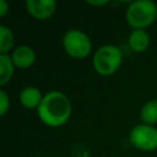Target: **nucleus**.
Segmentation results:
<instances>
[{
  "label": "nucleus",
  "instance_id": "1",
  "mask_svg": "<svg viewBox=\"0 0 157 157\" xmlns=\"http://www.w3.org/2000/svg\"><path fill=\"white\" fill-rule=\"evenodd\" d=\"M39 119L48 126L64 125L71 115V103L66 94L59 91L48 92L37 108Z\"/></svg>",
  "mask_w": 157,
  "mask_h": 157
},
{
  "label": "nucleus",
  "instance_id": "2",
  "mask_svg": "<svg viewBox=\"0 0 157 157\" xmlns=\"http://www.w3.org/2000/svg\"><path fill=\"white\" fill-rule=\"evenodd\" d=\"M128 23L135 29H144L152 25L157 17V5L151 0L130 2L125 13Z\"/></svg>",
  "mask_w": 157,
  "mask_h": 157
},
{
  "label": "nucleus",
  "instance_id": "3",
  "mask_svg": "<svg viewBox=\"0 0 157 157\" xmlns=\"http://www.w3.org/2000/svg\"><path fill=\"white\" fill-rule=\"evenodd\" d=\"M123 54L121 50L112 44L101 47L93 56V67L101 75H112L114 74L121 64Z\"/></svg>",
  "mask_w": 157,
  "mask_h": 157
},
{
  "label": "nucleus",
  "instance_id": "4",
  "mask_svg": "<svg viewBox=\"0 0 157 157\" xmlns=\"http://www.w3.org/2000/svg\"><path fill=\"white\" fill-rule=\"evenodd\" d=\"M63 47L65 52L75 59L86 58L92 49V44L88 36L80 29L67 31L63 38Z\"/></svg>",
  "mask_w": 157,
  "mask_h": 157
},
{
  "label": "nucleus",
  "instance_id": "5",
  "mask_svg": "<svg viewBox=\"0 0 157 157\" xmlns=\"http://www.w3.org/2000/svg\"><path fill=\"white\" fill-rule=\"evenodd\" d=\"M130 142L139 150L153 151L157 148V129L152 125H136L130 131Z\"/></svg>",
  "mask_w": 157,
  "mask_h": 157
},
{
  "label": "nucleus",
  "instance_id": "6",
  "mask_svg": "<svg viewBox=\"0 0 157 157\" xmlns=\"http://www.w3.org/2000/svg\"><path fill=\"white\" fill-rule=\"evenodd\" d=\"M56 7V2L54 0H27L26 9L27 11L37 20H47L49 18Z\"/></svg>",
  "mask_w": 157,
  "mask_h": 157
},
{
  "label": "nucleus",
  "instance_id": "7",
  "mask_svg": "<svg viewBox=\"0 0 157 157\" xmlns=\"http://www.w3.org/2000/svg\"><path fill=\"white\" fill-rule=\"evenodd\" d=\"M11 59H12V63L16 67L27 69L34 63L36 53L28 45H20L13 50V53L11 55Z\"/></svg>",
  "mask_w": 157,
  "mask_h": 157
},
{
  "label": "nucleus",
  "instance_id": "8",
  "mask_svg": "<svg viewBox=\"0 0 157 157\" xmlns=\"http://www.w3.org/2000/svg\"><path fill=\"white\" fill-rule=\"evenodd\" d=\"M42 99H43V96H42L40 91L33 86L25 87L20 93V101H21L22 105L28 109L38 108Z\"/></svg>",
  "mask_w": 157,
  "mask_h": 157
},
{
  "label": "nucleus",
  "instance_id": "9",
  "mask_svg": "<svg viewBox=\"0 0 157 157\" xmlns=\"http://www.w3.org/2000/svg\"><path fill=\"white\" fill-rule=\"evenodd\" d=\"M128 43L134 52L142 53L150 45V36L145 29H134L129 36Z\"/></svg>",
  "mask_w": 157,
  "mask_h": 157
},
{
  "label": "nucleus",
  "instance_id": "10",
  "mask_svg": "<svg viewBox=\"0 0 157 157\" xmlns=\"http://www.w3.org/2000/svg\"><path fill=\"white\" fill-rule=\"evenodd\" d=\"M15 65L12 63V59L7 54H0V85L4 86L6 85L12 75H13V69Z\"/></svg>",
  "mask_w": 157,
  "mask_h": 157
},
{
  "label": "nucleus",
  "instance_id": "11",
  "mask_svg": "<svg viewBox=\"0 0 157 157\" xmlns=\"http://www.w3.org/2000/svg\"><path fill=\"white\" fill-rule=\"evenodd\" d=\"M140 115L144 124L152 125L157 123V99H152L145 103L141 108Z\"/></svg>",
  "mask_w": 157,
  "mask_h": 157
},
{
  "label": "nucleus",
  "instance_id": "12",
  "mask_svg": "<svg viewBox=\"0 0 157 157\" xmlns=\"http://www.w3.org/2000/svg\"><path fill=\"white\" fill-rule=\"evenodd\" d=\"M13 45V34L5 25L0 26V53L6 54Z\"/></svg>",
  "mask_w": 157,
  "mask_h": 157
},
{
  "label": "nucleus",
  "instance_id": "13",
  "mask_svg": "<svg viewBox=\"0 0 157 157\" xmlns=\"http://www.w3.org/2000/svg\"><path fill=\"white\" fill-rule=\"evenodd\" d=\"M0 103H1V105H0V114H1V115H5L6 112H7V109H9L10 101H9L7 93H6L4 90L0 91Z\"/></svg>",
  "mask_w": 157,
  "mask_h": 157
},
{
  "label": "nucleus",
  "instance_id": "14",
  "mask_svg": "<svg viewBox=\"0 0 157 157\" xmlns=\"http://www.w3.org/2000/svg\"><path fill=\"white\" fill-rule=\"evenodd\" d=\"M7 10H9L7 2H6L5 0H0V15H1V16H5L6 12H7Z\"/></svg>",
  "mask_w": 157,
  "mask_h": 157
},
{
  "label": "nucleus",
  "instance_id": "15",
  "mask_svg": "<svg viewBox=\"0 0 157 157\" xmlns=\"http://www.w3.org/2000/svg\"><path fill=\"white\" fill-rule=\"evenodd\" d=\"M88 4L94 5V6H102V5L108 4V1H107V0H104V1H88Z\"/></svg>",
  "mask_w": 157,
  "mask_h": 157
},
{
  "label": "nucleus",
  "instance_id": "16",
  "mask_svg": "<svg viewBox=\"0 0 157 157\" xmlns=\"http://www.w3.org/2000/svg\"><path fill=\"white\" fill-rule=\"evenodd\" d=\"M102 157H105V156H102Z\"/></svg>",
  "mask_w": 157,
  "mask_h": 157
}]
</instances>
